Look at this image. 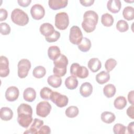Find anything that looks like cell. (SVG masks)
I'll use <instances>...</instances> for the list:
<instances>
[{
  "label": "cell",
  "mask_w": 134,
  "mask_h": 134,
  "mask_svg": "<svg viewBox=\"0 0 134 134\" xmlns=\"http://www.w3.org/2000/svg\"><path fill=\"white\" fill-rule=\"evenodd\" d=\"M17 121L20 126L27 128L32 121V109L27 104H21L17 108Z\"/></svg>",
  "instance_id": "6da1fadb"
},
{
  "label": "cell",
  "mask_w": 134,
  "mask_h": 134,
  "mask_svg": "<svg viewBox=\"0 0 134 134\" xmlns=\"http://www.w3.org/2000/svg\"><path fill=\"white\" fill-rule=\"evenodd\" d=\"M98 20V16L95 12L91 10L86 11L83 15L82 27L85 32H92L95 29Z\"/></svg>",
  "instance_id": "7a4b0ae2"
},
{
  "label": "cell",
  "mask_w": 134,
  "mask_h": 134,
  "mask_svg": "<svg viewBox=\"0 0 134 134\" xmlns=\"http://www.w3.org/2000/svg\"><path fill=\"white\" fill-rule=\"evenodd\" d=\"M68 62L67 57L65 55L61 54L56 60L53 61L54 66L53 72L54 74L60 77L64 76L66 73V66Z\"/></svg>",
  "instance_id": "3957f363"
},
{
  "label": "cell",
  "mask_w": 134,
  "mask_h": 134,
  "mask_svg": "<svg viewBox=\"0 0 134 134\" xmlns=\"http://www.w3.org/2000/svg\"><path fill=\"white\" fill-rule=\"evenodd\" d=\"M10 17L12 21L18 26H25L29 22L28 15L24 11L19 8L14 9L12 12Z\"/></svg>",
  "instance_id": "277c9868"
},
{
  "label": "cell",
  "mask_w": 134,
  "mask_h": 134,
  "mask_svg": "<svg viewBox=\"0 0 134 134\" xmlns=\"http://www.w3.org/2000/svg\"><path fill=\"white\" fill-rule=\"evenodd\" d=\"M70 73L75 77L85 79L88 76L89 72L85 66H81L77 63H74L71 65Z\"/></svg>",
  "instance_id": "5b68a950"
},
{
  "label": "cell",
  "mask_w": 134,
  "mask_h": 134,
  "mask_svg": "<svg viewBox=\"0 0 134 134\" xmlns=\"http://www.w3.org/2000/svg\"><path fill=\"white\" fill-rule=\"evenodd\" d=\"M69 24V16L65 12H60L57 13L55 16V26L61 30L67 28Z\"/></svg>",
  "instance_id": "8992f818"
},
{
  "label": "cell",
  "mask_w": 134,
  "mask_h": 134,
  "mask_svg": "<svg viewBox=\"0 0 134 134\" xmlns=\"http://www.w3.org/2000/svg\"><path fill=\"white\" fill-rule=\"evenodd\" d=\"M31 63L29 60L26 59L20 60L17 65L18 67V76L21 79L26 77L31 68Z\"/></svg>",
  "instance_id": "52a82bcc"
},
{
  "label": "cell",
  "mask_w": 134,
  "mask_h": 134,
  "mask_svg": "<svg viewBox=\"0 0 134 134\" xmlns=\"http://www.w3.org/2000/svg\"><path fill=\"white\" fill-rule=\"evenodd\" d=\"M50 99L58 107L61 108L66 106L69 102V98L66 95L53 91L51 94Z\"/></svg>",
  "instance_id": "ba28073f"
},
{
  "label": "cell",
  "mask_w": 134,
  "mask_h": 134,
  "mask_svg": "<svg viewBox=\"0 0 134 134\" xmlns=\"http://www.w3.org/2000/svg\"><path fill=\"white\" fill-rule=\"evenodd\" d=\"M83 38L82 31L78 26H73L70 28L69 40L72 43L78 45L81 42Z\"/></svg>",
  "instance_id": "9c48e42d"
},
{
  "label": "cell",
  "mask_w": 134,
  "mask_h": 134,
  "mask_svg": "<svg viewBox=\"0 0 134 134\" xmlns=\"http://www.w3.org/2000/svg\"><path fill=\"white\" fill-rule=\"evenodd\" d=\"M51 105L48 102L42 101L39 102L36 106V114L38 116L44 118L50 113Z\"/></svg>",
  "instance_id": "30bf717a"
},
{
  "label": "cell",
  "mask_w": 134,
  "mask_h": 134,
  "mask_svg": "<svg viewBox=\"0 0 134 134\" xmlns=\"http://www.w3.org/2000/svg\"><path fill=\"white\" fill-rule=\"evenodd\" d=\"M30 14L35 20H40L42 19L45 15V10L44 7L40 4H37L34 5L30 9Z\"/></svg>",
  "instance_id": "8fae6325"
},
{
  "label": "cell",
  "mask_w": 134,
  "mask_h": 134,
  "mask_svg": "<svg viewBox=\"0 0 134 134\" xmlns=\"http://www.w3.org/2000/svg\"><path fill=\"white\" fill-rule=\"evenodd\" d=\"M9 74V61L8 59L3 55L0 57V76L2 77L7 76Z\"/></svg>",
  "instance_id": "7c38bea8"
},
{
  "label": "cell",
  "mask_w": 134,
  "mask_h": 134,
  "mask_svg": "<svg viewBox=\"0 0 134 134\" xmlns=\"http://www.w3.org/2000/svg\"><path fill=\"white\" fill-rule=\"evenodd\" d=\"M19 94L18 88L14 86H12L7 88L5 96L6 99L9 102H14L17 99Z\"/></svg>",
  "instance_id": "4fadbf2b"
},
{
  "label": "cell",
  "mask_w": 134,
  "mask_h": 134,
  "mask_svg": "<svg viewBox=\"0 0 134 134\" xmlns=\"http://www.w3.org/2000/svg\"><path fill=\"white\" fill-rule=\"evenodd\" d=\"M68 3V0H49L48 5L53 10H58L65 7Z\"/></svg>",
  "instance_id": "5bb4252c"
},
{
  "label": "cell",
  "mask_w": 134,
  "mask_h": 134,
  "mask_svg": "<svg viewBox=\"0 0 134 134\" xmlns=\"http://www.w3.org/2000/svg\"><path fill=\"white\" fill-rule=\"evenodd\" d=\"M39 30L40 33L45 37L51 36L55 31L53 25L48 23L42 24L40 27Z\"/></svg>",
  "instance_id": "9a60e30c"
},
{
  "label": "cell",
  "mask_w": 134,
  "mask_h": 134,
  "mask_svg": "<svg viewBox=\"0 0 134 134\" xmlns=\"http://www.w3.org/2000/svg\"><path fill=\"white\" fill-rule=\"evenodd\" d=\"M43 121L39 119L35 118L30 128L24 132V133L37 134L38 130L43 125Z\"/></svg>",
  "instance_id": "2e32d148"
},
{
  "label": "cell",
  "mask_w": 134,
  "mask_h": 134,
  "mask_svg": "<svg viewBox=\"0 0 134 134\" xmlns=\"http://www.w3.org/2000/svg\"><path fill=\"white\" fill-rule=\"evenodd\" d=\"M121 4L119 0H109L107 2V7L109 11L112 13H118L121 8Z\"/></svg>",
  "instance_id": "e0dca14e"
},
{
  "label": "cell",
  "mask_w": 134,
  "mask_h": 134,
  "mask_svg": "<svg viewBox=\"0 0 134 134\" xmlns=\"http://www.w3.org/2000/svg\"><path fill=\"white\" fill-rule=\"evenodd\" d=\"M93 92V86L89 82H84L80 86V93L84 97L90 96Z\"/></svg>",
  "instance_id": "ac0fdd59"
},
{
  "label": "cell",
  "mask_w": 134,
  "mask_h": 134,
  "mask_svg": "<svg viewBox=\"0 0 134 134\" xmlns=\"http://www.w3.org/2000/svg\"><path fill=\"white\" fill-rule=\"evenodd\" d=\"M87 66L92 72L95 73L100 70L102 67V63L98 58H93L88 61Z\"/></svg>",
  "instance_id": "d6986e66"
},
{
  "label": "cell",
  "mask_w": 134,
  "mask_h": 134,
  "mask_svg": "<svg viewBox=\"0 0 134 134\" xmlns=\"http://www.w3.org/2000/svg\"><path fill=\"white\" fill-rule=\"evenodd\" d=\"M23 97L27 102H33L36 97V91L32 87H28L26 88L23 93Z\"/></svg>",
  "instance_id": "ffe728a7"
},
{
  "label": "cell",
  "mask_w": 134,
  "mask_h": 134,
  "mask_svg": "<svg viewBox=\"0 0 134 134\" xmlns=\"http://www.w3.org/2000/svg\"><path fill=\"white\" fill-rule=\"evenodd\" d=\"M13 116V112L12 110L7 107H2L0 110V117L1 119L4 121H8L10 120Z\"/></svg>",
  "instance_id": "44dd1931"
},
{
  "label": "cell",
  "mask_w": 134,
  "mask_h": 134,
  "mask_svg": "<svg viewBox=\"0 0 134 134\" xmlns=\"http://www.w3.org/2000/svg\"><path fill=\"white\" fill-rule=\"evenodd\" d=\"M47 82L51 87L58 88L60 87L62 84V79L61 77L53 74L49 76L48 77Z\"/></svg>",
  "instance_id": "7402d4cb"
},
{
  "label": "cell",
  "mask_w": 134,
  "mask_h": 134,
  "mask_svg": "<svg viewBox=\"0 0 134 134\" xmlns=\"http://www.w3.org/2000/svg\"><path fill=\"white\" fill-rule=\"evenodd\" d=\"M61 54V51L60 48L56 46H50L48 49V55L49 58L54 61L56 60Z\"/></svg>",
  "instance_id": "603a6c76"
},
{
  "label": "cell",
  "mask_w": 134,
  "mask_h": 134,
  "mask_svg": "<svg viewBox=\"0 0 134 134\" xmlns=\"http://www.w3.org/2000/svg\"><path fill=\"white\" fill-rule=\"evenodd\" d=\"M95 79L98 84H104L109 80L110 75L108 72L102 71L96 75Z\"/></svg>",
  "instance_id": "cb8c5ba5"
},
{
  "label": "cell",
  "mask_w": 134,
  "mask_h": 134,
  "mask_svg": "<svg viewBox=\"0 0 134 134\" xmlns=\"http://www.w3.org/2000/svg\"><path fill=\"white\" fill-rule=\"evenodd\" d=\"M65 85L69 90H74L78 86V80L75 76H70L65 79Z\"/></svg>",
  "instance_id": "d4e9b609"
},
{
  "label": "cell",
  "mask_w": 134,
  "mask_h": 134,
  "mask_svg": "<svg viewBox=\"0 0 134 134\" xmlns=\"http://www.w3.org/2000/svg\"><path fill=\"white\" fill-rule=\"evenodd\" d=\"M116 119L115 114L110 111H104L101 114L102 120L106 124H111Z\"/></svg>",
  "instance_id": "484cf974"
},
{
  "label": "cell",
  "mask_w": 134,
  "mask_h": 134,
  "mask_svg": "<svg viewBox=\"0 0 134 134\" xmlns=\"http://www.w3.org/2000/svg\"><path fill=\"white\" fill-rule=\"evenodd\" d=\"M91 48V40L86 37L83 38L81 42L78 44V48L82 52H86Z\"/></svg>",
  "instance_id": "4316f807"
},
{
  "label": "cell",
  "mask_w": 134,
  "mask_h": 134,
  "mask_svg": "<svg viewBox=\"0 0 134 134\" xmlns=\"http://www.w3.org/2000/svg\"><path fill=\"white\" fill-rule=\"evenodd\" d=\"M116 87L111 84L106 85L103 88V93L105 96L107 98L113 97L116 94Z\"/></svg>",
  "instance_id": "83f0119b"
},
{
  "label": "cell",
  "mask_w": 134,
  "mask_h": 134,
  "mask_svg": "<svg viewBox=\"0 0 134 134\" xmlns=\"http://www.w3.org/2000/svg\"><path fill=\"white\" fill-rule=\"evenodd\" d=\"M114 21L113 16L108 13H105L102 15L101 23L105 27H110L113 25Z\"/></svg>",
  "instance_id": "f1b7e54d"
},
{
  "label": "cell",
  "mask_w": 134,
  "mask_h": 134,
  "mask_svg": "<svg viewBox=\"0 0 134 134\" xmlns=\"http://www.w3.org/2000/svg\"><path fill=\"white\" fill-rule=\"evenodd\" d=\"M114 107L119 110L124 109L127 105V100L124 96L117 97L114 102Z\"/></svg>",
  "instance_id": "f546056e"
},
{
  "label": "cell",
  "mask_w": 134,
  "mask_h": 134,
  "mask_svg": "<svg viewBox=\"0 0 134 134\" xmlns=\"http://www.w3.org/2000/svg\"><path fill=\"white\" fill-rule=\"evenodd\" d=\"M124 18L127 20H131L134 18V9L132 6H127L122 11Z\"/></svg>",
  "instance_id": "4dcf8cb0"
},
{
  "label": "cell",
  "mask_w": 134,
  "mask_h": 134,
  "mask_svg": "<svg viewBox=\"0 0 134 134\" xmlns=\"http://www.w3.org/2000/svg\"><path fill=\"white\" fill-rule=\"evenodd\" d=\"M46 74V70L43 66H37L34 68L32 71V74L34 77L37 79L43 77Z\"/></svg>",
  "instance_id": "1f68e13d"
},
{
  "label": "cell",
  "mask_w": 134,
  "mask_h": 134,
  "mask_svg": "<svg viewBox=\"0 0 134 134\" xmlns=\"http://www.w3.org/2000/svg\"><path fill=\"white\" fill-rule=\"evenodd\" d=\"M79 108L75 106H71L68 107L65 111V115L69 118H74L79 114Z\"/></svg>",
  "instance_id": "d6a6232c"
},
{
  "label": "cell",
  "mask_w": 134,
  "mask_h": 134,
  "mask_svg": "<svg viewBox=\"0 0 134 134\" xmlns=\"http://www.w3.org/2000/svg\"><path fill=\"white\" fill-rule=\"evenodd\" d=\"M116 29L121 32L127 31L129 29V25L127 22L124 20H119L116 24Z\"/></svg>",
  "instance_id": "836d02e7"
},
{
  "label": "cell",
  "mask_w": 134,
  "mask_h": 134,
  "mask_svg": "<svg viewBox=\"0 0 134 134\" xmlns=\"http://www.w3.org/2000/svg\"><path fill=\"white\" fill-rule=\"evenodd\" d=\"M51 89L48 87H43L40 92V95L41 98L45 100H49L50 99L51 94L52 93Z\"/></svg>",
  "instance_id": "e575fe53"
},
{
  "label": "cell",
  "mask_w": 134,
  "mask_h": 134,
  "mask_svg": "<svg viewBox=\"0 0 134 134\" xmlns=\"http://www.w3.org/2000/svg\"><path fill=\"white\" fill-rule=\"evenodd\" d=\"M117 61L113 58L108 59L106 60L105 63V68L107 72L112 71L117 65Z\"/></svg>",
  "instance_id": "d590c367"
},
{
  "label": "cell",
  "mask_w": 134,
  "mask_h": 134,
  "mask_svg": "<svg viewBox=\"0 0 134 134\" xmlns=\"http://www.w3.org/2000/svg\"><path fill=\"white\" fill-rule=\"evenodd\" d=\"M126 128V127L121 124H116L113 127V132L115 134H124Z\"/></svg>",
  "instance_id": "8d00e7d4"
},
{
  "label": "cell",
  "mask_w": 134,
  "mask_h": 134,
  "mask_svg": "<svg viewBox=\"0 0 134 134\" xmlns=\"http://www.w3.org/2000/svg\"><path fill=\"white\" fill-rule=\"evenodd\" d=\"M10 27L8 24L6 23H2L0 24V31L2 35H9L10 32Z\"/></svg>",
  "instance_id": "74e56055"
},
{
  "label": "cell",
  "mask_w": 134,
  "mask_h": 134,
  "mask_svg": "<svg viewBox=\"0 0 134 134\" xmlns=\"http://www.w3.org/2000/svg\"><path fill=\"white\" fill-rule=\"evenodd\" d=\"M60 37V33L59 31L55 30V31L53 32V34H52L51 36L49 37H45V39H46V40L48 42H53L57 41Z\"/></svg>",
  "instance_id": "f35d334b"
},
{
  "label": "cell",
  "mask_w": 134,
  "mask_h": 134,
  "mask_svg": "<svg viewBox=\"0 0 134 134\" xmlns=\"http://www.w3.org/2000/svg\"><path fill=\"white\" fill-rule=\"evenodd\" d=\"M51 133L50 128L47 125H43L38 130L37 134H49Z\"/></svg>",
  "instance_id": "ab89813d"
},
{
  "label": "cell",
  "mask_w": 134,
  "mask_h": 134,
  "mask_svg": "<svg viewBox=\"0 0 134 134\" xmlns=\"http://www.w3.org/2000/svg\"><path fill=\"white\" fill-rule=\"evenodd\" d=\"M8 16L7 11L4 8L0 9V21H3L5 20Z\"/></svg>",
  "instance_id": "60d3db41"
},
{
  "label": "cell",
  "mask_w": 134,
  "mask_h": 134,
  "mask_svg": "<svg viewBox=\"0 0 134 134\" xmlns=\"http://www.w3.org/2000/svg\"><path fill=\"white\" fill-rule=\"evenodd\" d=\"M133 110L134 107L133 105H131V106H129L128 109H127V115L131 119H134V114H133Z\"/></svg>",
  "instance_id": "b9f144b4"
},
{
  "label": "cell",
  "mask_w": 134,
  "mask_h": 134,
  "mask_svg": "<svg viewBox=\"0 0 134 134\" xmlns=\"http://www.w3.org/2000/svg\"><path fill=\"white\" fill-rule=\"evenodd\" d=\"M31 2V0H18L17 1V3L19 4V5L24 7H26L30 5Z\"/></svg>",
  "instance_id": "7bdbcfd3"
},
{
  "label": "cell",
  "mask_w": 134,
  "mask_h": 134,
  "mask_svg": "<svg viewBox=\"0 0 134 134\" xmlns=\"http://www.w3.org/2000/svg\"><path fill=\"white\" fill-rule=\"evenodd\" d=\"M80 3L84 6L85 7H88L93 4L94 3V0H82V1H80Z\"/></svg>",
  "instance_id": "ee69618b"
},
{
  "label": "cell",
  "mask_w": 134,
  "mask_h": 134,
  "mask_svg": "<svg viewBox=\"0 0 134 134\" xmlns=\"http://www.w3.org/2000/svg\"><path fill=\"white\" fill-rule=\"evenodd\" d=\"M134 91L132 90L130 91L128 94V100L129 103L131 105H133V96H134Z\"/></svg>",
  "instance_id": "f6af8a7d"
},
{
  "label": "cell",
  "mask_w": 134,
  "mask_h": 134,
  "mask_svg": "<svg viewBox=\"0 0 134 134\" xmlns=\"http://www.w3.org/2000/svg\"><path fill=\"white\" fill-rule=\"evenodd\" d=\"M133 122H131L128 124V126L127 127V130L129 133H133L134 130H133Z\"/></svg>",
  "instance_id": "bcb514c9"
}]
</instances>
